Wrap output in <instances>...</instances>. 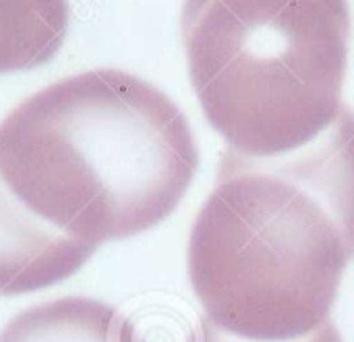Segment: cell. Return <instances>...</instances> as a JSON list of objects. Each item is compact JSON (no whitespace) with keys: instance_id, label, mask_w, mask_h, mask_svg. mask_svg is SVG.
Wrapping results in <instances>:
<instances>
[{"instance_id":"obj_1","label":"cell","mask_w":354,"mask_h":342,"mask_svg":"<svg viewBox=\"0 0 354 342\" xmlns=\"http://www.w3.org/2000/svg\"><path fill=\"white\" fill-rule=\"evenodd\" d=\"M354 260V112L272 158L232 147L189 237L187 268L205 318L255 342L299 341L332 318Z\"/></svg>"},{"instance_id":"obj_2","label":"cell","mask_w":354,"mask_h":342,"mask_svg":"<svg viewBox=\"0 0 354 342\" xmlns=\"http://www.w3.org/2000/svg\"><path fill=\"white\" fill-rule=\"evenodd\" d=\"M197 168L183 110L120 69L60 79L0 123V189L44 228L93 251L162 224Z\"/></svg>"},{"instance_id":"obj_3","label":"cell","mask_w":354,"mask_h":342,"mask_svg":"<svg viewBox=\"0 0 354 342\" xmlns=\"http://www.w3.org/2000/svg\"><path fill=\"white\" fill-rule=\"evenodd\" d=\"M346 0H185L180 33L199 106L236 152H295L338 118Z\"/></svg>"},{"instance_id":"obj_4","label":"cell","mask_w":354,"mask_h":342,"mask_svg":"<svg viewBox=\"0 0 354 342\" xmlns=\"http://www.w3.org/2000/svg\"><path fill=\"white\" fill-rule=\"evenodd\" d=\"M0 342H139V336L116 307L89 297H62L17 314Z\"/></svg>"},{"instance_id":"obj_5","label":"cell","mask_w":354,"mask_h":342,"mask_svg":"<svg viewBox=\"0 0 354 342\" xmlns=\"http://www.w3.org/2000/svg\"><path fill=\"white\" fill-rule=\"evenodd\" d=\"M68 23V0H0V75L52 62Z\"/></svg>"},{"instance_id":"obj_6","label":"cell","mask_w":354,"mask_h":342,"mask_svg":"<svg viewBox=\"0 0 354 342\" xmlns=\"http://www.w3.org/2000/svg\"><path fill=\"white\" fill-rule=\"evenodd\" d=\"M191 342H255V341H245L239 336H232L224 330H220L218 326H214L207 318H203L199 322V326L195 328ZM288 342H342V336L336 328V324L330 320L328 324H324L322 328H317L315 332L299 339V341H288Z\"/></svg>"}]
</instances>
